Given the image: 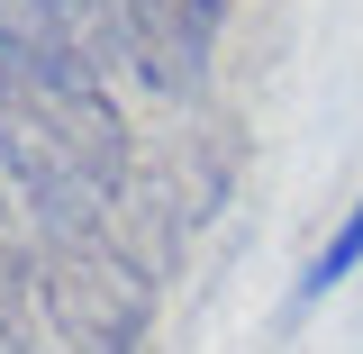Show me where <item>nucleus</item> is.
Listing matches in <instances>:
<instances>
[{"label": "nucleus", "mask_w": 363, "mask_h": 354, "mask_svg": "<svg viewBox=\"0 0 363 354\" xmlns=\"http://www.w3.org/2000/svg\"><path fill=\"white\" fill-rule=\"evenodd\" d=\"M354 264H363V200L345 209V227H336V236H327V245L309 255V272H300V300H327V291H336V282H345Z\"/></svg>", "instance_id": "f257e3e1"}]
</instances>
